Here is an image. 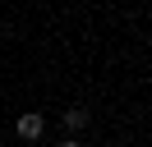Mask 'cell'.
Returning <instances> with one entry per match:
<instances>
[{
	"instance_id": "obj_1",
	"label": "cell",
	"mask_w": 152,
	"mask_h": 147,
	"mask_svg": "<svg viewBox=\"0 0 152 147\" xmlns=\"http://www.w3.org/2000/svg\"><path fill=\"white\" fill-rule=\"evenodd\" d=\"M14 133H19L23 143H37V138L46 133V115H42V110H23V115L14 119Z\"/></svg>"
},
{
	"instance_id": "obj_2",
	"label": "cell",
	"mask_w": 152,
	"mask_h": 147,
	"mask_svg": "<svg viewBox=\"0 0 152 147\" xmlns=\"http://www.w3.org/2000/svg\"><path fill=\"white\" fill-rule=\"evenodd\" d=\"M88 119H92V115H88L83 106H69V110H65V129H69V133H83Z\"/></svg>"
},
{
	"instance_id": "obj_3",
	"label": "cell",
	"mask_w": 152,
	"mask_h": 147,
	"mask_svg": "<svg viewBox=\"0 0 152 147\" xmlns=\"http://www.w3.org/2000/svg\"><path fill=\"white\" fill-rule=\"evenodd\" d=\"M60 147H83V143H78V138H65V143H60Z\"/></svg>"
}]
</instances>
